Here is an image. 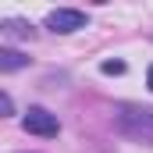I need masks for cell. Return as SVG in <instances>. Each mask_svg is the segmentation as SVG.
<instances>
[{"label":"cell","instance_id":"obj_8","mask_svg":"<svg viewBox=\"0 0 153 153\" xmlns=\"http://www.w3.org/2000/svg\"><path fill=\"white\" fill-rule=\"evenodd\" d=\"M146 82H150V89H153V64H150V71H146Z\"/></svg>","mask_w":153,"mask_h":153},{"label":"cell","instance_id":"obj_5","mask_svg":"<svg viewBox=\"0 0 153 153\" xmlns=\"http://www.w3.org/2000/svg\"><path fill=\"white\" fill-rule=\"evenodd\" d=\"M4 32L7 36H32V25L29 22H4Z\"/></svg>","mask_w":153,"mask_h":153},{"label":"cell","instance_id":"obj_1","mask_svg":"<svg viewBox=\"0 0 153 153\" xmlns=\"http://www.w3.org/2000/svg\"><path fill=\"white\" fill-rule=\"evenodd\" d=\"M114 121H117V128H121L125 135H132V139L153 146V111L150 107H132V103H125V107H117Z\"/></svg>","mask_w":153,"mask_h":153},{"label":"cell","instance_id":"obj_7","mask_svg":"<svg viewBox=\"0 0 153 153\" xmlns=\"http://www.w3.org/2000/svg\"><path fill=\"white\" fill-rule=\"evenodd\" d=\"M0 111H4V117H7V114H14V100H11L7 93H0Z\"/></svg>","mask_w":153,"mask_h":153},{"label":"cell","instance_id":"obj_3","mask_svg":"<svg viewBox=\"0 0 153 153\" xmlns=\"http://www.w3.org/2000/svg\"><path fill=\"white\" fill-rule=\"evenodd\" d=\"M46 29H50V32H61V36L78 32V29H85V11H75V7H57V11H50V14H46Z\"/></svg>","mask_w":153,"mask_h":153},{"label":"cell","instance_id":"obj_4","mask_svg":"<svg viewBox=\"0 0 153 153\" xmlns=\"http://www.w3.org/2000/svg\"><path fill=\"white\" fill-rule=\"evenodd\" d=\"M25 64H29L25 53H18V50H11V46L0 50V71H18V68H25Z\"/></svg>","mask_w":153,"mask_h":153},{"label":"cell","instance_id":"obj_6","mask_svg":"<svg viewBox=\"0 0 153 153\" xmlns=\"http://www.w3.org/2000/svg\"><path fill=\"white\" fill-rule=\"evenodd\" d=\"M100 71H103V75H121V71H125V61H103Z\"/></svg>","mask_w":153,"mask_h":153},{"label":"cell","instance_id":"obj_2","mask_svg":"<svg viewBox=\"0 0 153 153\" xmlns=\"http://www.w3.org/2000/svg\"><path fill=\"white\" fill-rule=\"evenodd\" d=\"M22 125H25V132H32L39 139H53V135L61 132V121L50 114L46 107H29L25 117H22Z\"/></svg>","mask_w":153,"mask_h":153}]
</instances>
